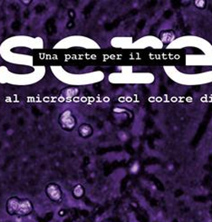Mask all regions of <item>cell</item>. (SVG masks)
Masks as SVG:
<instances>
[{
  "label": "cell",
  "instance_id": "6da1fadb",
  "mask_svg": "<svg viewBox=\"0 0 212 222\" xmlns=\"http://www.w3.org/2000/svg\"><path fill=\"white\" fill-rule=\"evenodd\" d=\"M5 208L9 215L26 216L33 211V204L29 200H20L16 197L10 198Z\"/></svg>",
  "mask_w": 212,
  "mask_h": 222
},
{
  "label": "cell",
  "instance_id": "7a4b0ae2",
  "mask_svg": "<svg viewBox=\"0 0 212 222\" xmlns=\"http://www.w3.org/2000/svg\"><path fill=\"white\" fill-rule=\"evenodd\" d=\"M59 124L64 130L68 131L74 129L75 125V119L69 110L61 113V115L59 116Z\"/></svg>",
  "mask_w": 212,
  "mask_h": 222
},
{
  "label": "cell",
  "instance_id": "3957f363",
  "mask_svg": "<svg viewBox=\"0 0 212 222\" xmlns=\"http://www.w3.org/2000/svg\"><path fill=\"white\" fill-rule=\"evenodd\" d=\"M46 194L48 196V198L55 201V202H60L62 200L63 198V194H62V191L60 189V187L55 184V183H50L47 185L46 187Z\"/></svg>",
  "mask_w": 212,
  "mask_h": 222
},
{
  "label": "cell",
  "instance_id": "277c9868",
  "mask_svg": "<svg viewBox=\"0 0 212 222\" xmlns=\"http://www.w3.org/2000/svg\"><path fill=\"white\" fill-rule=\"evenodd\" d=\"M79 132L83 137H87L92 134V128L88 124H83L79 128Z\"/></svg>",
  "mask_w": 212,
  "mask_h": 222
},
{
  "label": "cell",
  "instance_id": "5b68a950",
  "mask_svg": "<svg viewBox=\"0 0 212 222\" xmlns=\"http://www.w3.org/2000/svg\"><path fill=\"white\" fill-rule=\"evenodd\" d=\"M73 194L76 199H80L84 194V189L81 185H76L73 190Z\"/></svg>",
  "mask_w": 212,
  "mask_h": 222
},
{
  "label": "cell",
  "instance_id": "8992f818",
  "mask_svg": "<svg viewBox=\"0 0 212 222\" xmlns=\"http://www.w3.org/2000/svg\"><path fill=\"white\" fill-rule=\"evenodd\" d=\"M52 215H53L52 213L48 214V215H47V217L45 218V221H49V220H50L52 219Z\"/></svg>",
  "mask_w": 212,
  "mask_h": 222
},
{
  "label": "cell",
  "instance_id": "52a82bcc",
  "mask_svg": "<svg viewBox=\"0 0 212 222\" xmlns=\"http://www.w3.org/2000/svg\"><path fill=\"white\" fill-rule=\"evenodd\" d=\"M65 213V212L64 210H61V211L59 212V215H60V216H63V215H64Z\"/></svg>",
  "mask_w": 212,
  "mask_h": 222
}]
</instances>
